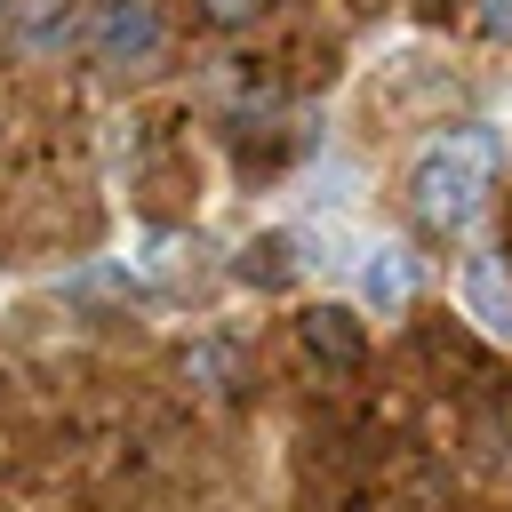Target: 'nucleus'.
<instances>
[{
    "instance_id": "6",
    "label": "nucleus",
    "mask_w": 512,
    "mask_h": 512,
    "mask_svg": "<svg viewBox=\"0 0 512 512\" xmlns=\"http://www.w3.org/2000/svg\"><path fill=\"white\" fill-rule=\"evenodd\" d=\"M360 296H368L376 312H408V296H416V264H408L400 248H368V264H360Z\"/></svg>"
},
{
    "instance_id": "8",
    "label": "nucleus",
    "mask_w": 512,
    "mask_h": 512,
    "mask_svg": "<svg viewBox=\"0 0 512 512\" xmlns=\"http://www.w3.org/2000/svg\"><path fill=\"white\" fill-rule=\"evenodd\" d=\"M184 376H200L208 392H232L240 360H232V344H192V352H184Z\"/></svg>"
},
{
    "instance_id": "2",
    "label": "nucleus",
    "mask_w": 512,
    "mask_h": 512,
    "mask_svg": "<svg viewBox=\"0 0 512 512\" xmlns=\"http://www.w3.org/2000/svg\"><path fill=\"white\" fill-rule=\"evenodd\" d=\"M160 40H168L160 0H88L80 48H88L96 64H144V56H160Z\"/></svg>"
},
{
    "instance_id": "9",
    "label": "nucleus",
    "mask_w": 512,
    "mask_h": 512,
    "mask_svg": "<svg viewBox=\"0 0 512 512\" xmlns=\"http://www.w3.org/2000/svg\"><path fill=\"white\" fill-rule=\"evenodd\" d=\"M200 8H208V24H256L272 0H200Z\"/></svg>"
},
{
    "instance_id": "3",
    "label": "nucleus",
    "mask_w": 512,
    "mask_h": 512,
    "mask_svg": "<svg viewBox=\"0 0 512 512\" xmlns=\"http://www.w3.org/2000/svg\"><path fill=\"white\" fill-rule=\"evenodd\" d=\"M80 32H88V8L80 0H8L16 56H64V48H80Z\"/></svg>"
},
{
    "instance_id": "11",
    "label": "nucleus",
    "mask_w": 512,
    "mask_h": 512,
    "mask_svg": "<svg viewBox=\"0 0 512 512\" xmlns=\"http://www.w3.org/2000/svg\"><path fill=\"white\" fill-rule=\"evenodd\" d=\"M424 8H448V0H424Z\"/></svg>"
},
{
    "instance_id": "10",
    "label": "nucleus",
    "mask_w": 512,
    "mask_h": 512,
    "mask_svg": "<svg viewBox=\"0 0 512 512\" xmlns=\"http://www.w3.org/2000/svg\"><path fill=\"white\" fill-rule=\"evenodd\" d=\"M480 32L488 40H512V0H480Z\"/></svg>"
},
{
    "instance_id": "5",
    "label": "nucleus",
    "mask_w": 512,
    "mask_h": 512,
    "mask_svg": "<svg viewBox=\"0 0 512 512\" xmlns=\"http://www.w3.org/2000/svg\"><path fill=\"white\" fill-rule=\"evenodd\" d=\"M296 344H304V360H320V368H360V360H368V328H360L344 304H312V312L296 320Z\"/></svg>"
},
{
    "instance_id": "4",
    "label": "nucleus",
    "mask_w": 512,
    "mask_h": 512,
    "mask_svg": "<svg viewBox=\"0 0 512 512\" xmlns=\"http://www.w3.org/2000/svg\"><path fill=\"white\" fill-rule=\"evenodd\" d=\"M456 296H464V320H480L488 336H512V264H504L496 248L464 256V280H456Z\"/></svg>"
},
{
    "instance_id": "7",
    "label": "nucleus",
    "mask_w": 512,
    "mask_h": 512,
    "mask_svg": "<svg viewBox=\"0 0 512 512\" xmlns=\"http://www.w3.org/2000/svg\"><path fill=\"white\" fill-rule=\"evenodd\" d=\"M288 248H296L288 232H264V240H248V248H240V280H256V288H280V280L296 272V264H288Z\"/></svg>"
},
{
    "instance_id": "12",
    "label": "nucleus",
    "mask_w": 512,
    "mask_h": 512,
    "mask_svg": "<svg viewBox=\"0 0 512 512\" xmlns=\"http://www.w3.org/2000/svg\"><path fill=\"white\" fill-rule=\"evenodd\" d=\"M0 16H8V0H0Z\"/></svg>"
},
{
    "instance_id": "1",
    "label": "nucleus",
    "mask_w": 512,
    "mask_h": 512,
    "mask_svg": "<svg viewBox=\"0 0 512 512\" xmlns=\"http://www.w3.org/2000/svg\"><path fill=\"white\" fill-rule=\"evenodd\" d=\"M496 168H504L496 128L464 120V128L432 136V144L416 152V168H408V216H416L432 240L472 232V216H480V208H488V192H496Z\"/></svg>"
}]
</instances>
